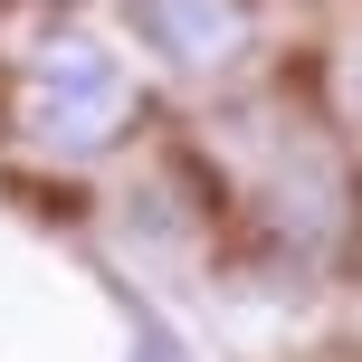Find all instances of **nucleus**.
Masks as SVG:
<instances>
[{
  "mask_svg": "<svg viewBox=\"0 0 362 362\" xmlns=\"http://www.w3.org/2000/svg\"><path fill=\"white\" fill-rule=\"evenodd\" d=\"M144 115V76L86 29H48L10 76V134L48 163H95Z\"/></svg>",
  "mask_w": 362,
  "mask_h": 362,
  "instance_id": "nucleus-1",
  "label": "nucleus"
},
{
  "mask_svg": "<svg viewBox=\"0 0 362 362\" xmlns=\"http://www.w3.org/2000/svg\"><path fill=\"white\" fill-rule=\"evenodd\" d=\"M134 29H144V48L163 57L172 76H191V86H210V76L248 67L257 48V0H134Z\"/></svg>",
  "mask_w": 362,
  "mask_h": 362,
  "instance_id": "nucleus-2",
  "label": "nucleus"
}]
</instances>
